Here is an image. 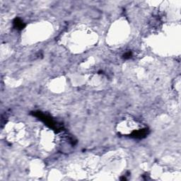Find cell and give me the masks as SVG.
<instances>
[{
    "instance_id": "4",
    "label": "cell",
    "mask_w": 181,
    "mask_h": 181,
    "mask_svg": "<svg viewBox=\"0 0 181 181\" xmlns=\"http://www.w3.org/2000/svg\"><path fill=\"white\" fill-rule=\"evenodd\" d=\"M132 57V52H127L124 55V58L125 59H129Z\"/></svg>"
},
{
    "instance_id": "3",
    "label": "cell",
    "mask_w": 181,
    "mask_h": 181,
    "mask_svg": "<svg viewBox=\"0 0 181 181\" xmlns=\"http://www.w3.org/2000/svg\"><path fill=\"white\" fill-rule=\"evenodd\" d=\"M14 26L16 28L19 29V30H21V29H23L25 27V24H24V22L22 21L21 19H19V18H16L14 19Z\"/></svg>"
},
{
    "instance_id": "2",
    "label": "cell",
    "mask_w": 181,
    "mask_h": 181,
    "mask_svg": "<svg viewBox=\"0 0 181 181\" xmlns=\"http://www.w3.org/2000/svg\"><path fill=\"white\" fill-rule=\"evenodd\" d=\"M149 133V129L147 128L139 129V130L134 131L131 134V137L135 139H143V138L146 137Z\"/></svg>"
},
{
    "instance_id": "1",
    "label": "cell",
    "mask_w": 181,
    "mask_h": 181,
    "mask_svg": "<svg viewBox=\"0 0 181 181\" xmlns=\"http://www.w3.org/2000/svg\"><path fill=\"white\" fill-rule=\"evenodd\" d=\"M34 113L33 115H34L35 117L38 118L40 120H42V122H44L47 125L50 126L52 129H55V130L57 131L61 129L62 128L61 126H60L57 122H55L52 118H50V117H48V116L45 115V114L41 113V112H35V113Z\"/></svg>"
}]
</instances>
